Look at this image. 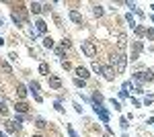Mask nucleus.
Instances as JSON below:
<instances>
[{
    "label": "nucleus",
    "mask_w": 154,
    "mask_h": 137,
    "mask_svg": "<svg viewBox=\"0 0 154 137\" xmlns=\"http://www.w3.org/2000/svg\"><path fill=\"white\" fill-rule=\"evenodd\" d=\"M82 53L95 61V57H97V47H95V43H93V41H82Z\"/></svg>",
    "instance_id": "nucleus-3"
},
{
    "label": "nucleus",
    "mask_w": 154,
    "mask_h": 137,
    "mask_svg": "<svg viewBox=\"0 0 154 137\" xmlns=\"http://www.w3.org/2000/svg\"><path fill=\"white\" fill-rule=\"evenodd\" d=\"M93 72H97V74H103V66H101L99 61H93Z\"/></svg>",
    "instance_id": "nucleus-26"
},
{
    "label": "nucleus",
    "mask_w": 154,
    "mask_h": 137,
    "mask_svg": "<svg viewBox=\"0 0 154 137\" xmlns=\"http://www.w3.org/2000/svg\"><path fill=\"white\" fill-rule=\"evenodd\" d=\"M60 64H62V68H64V70H72L70 61H66V59H62V61H60Z\"/></svg>",
    "instance_id": "nucleus-36"
},
{
    "label": "nucleus",
    "mask_w": 154,
    "mask_h": 137,
    "mask_svg": "<svg viewBox=\"0 0 154 137\" xmlns=\"http://www.w3.org/2000/svg\"><path fill=\"white\" fill-rule=\"evenodd\" d=\"M146 37H148V39H150V41H154V29H146Z\"/></svg>",
    "instance_id": "nucleus-33"
},
{
    "label": "nucleus",
    "mask_w": 154,
    "mask_h": 137,
    "mask_svg": "<svg viewBox=\"0 0 154 137\" xmlns=\"http://www.w3.org/2000/svg\"><path fill=\"white\" fill-rule=\"evenodd\" d=\"M121 137H128V135H125V133H123V135H121Z\"/></svg>",
    "instance_id": "nucleus-47"
},
{
    "label": "nucleus",
    "mask_w": 154,
    "mask_h": 137,
    "mask_svg": "<svg viewBox=\"0 0 154 137\" xmlns=\"http://www.w3.org/2000/svg\"><path fill=\"white\" fill-rule=\"evenodd\" d=\"M93 111H95V115L101 119V123H109V113H107V109H103V106H93Z\"/></svg>",
    "instance_id": "nucleus-4"
},
{
    "label": "nucleus",
    "mask_w": 154,
    "mask_h": 137,
    "mask_svg": "<svg viewBox=\"0 0 154 137\" xmlns=\"http://www.w3.org/2000/svg\"><path fill=\"white\" fill-rule=\"evenodd\" d=\"M134 88H136V86H134V82H131V80H125L123 84H121V92H125L128 96H130V90H134Z\"/></svg>",
    "instance_id": "nucleus-18"
},
{
    "label": "nucleus",
    "mask_w": 154,
    "mask_h": 137,
    "mask_svg": "<svg viewBox=\"0 0 154 137\" xmlns=\"http://www.w3.org/2000/svg\"><path fill=\"white\" fill-rule=\"evenodd\" d=\"M131 80H134V82H138L140 86H142L144 82H150V80H154V76H152V70H140V72L131 74Z\"/></svg>",
    "instance_id": "nucleus-2"
},
{
    "label": "nucleus",
    "mask_w": 154,
    "mask_h": 137,
    "mask_svg": "<svg viewBox=\"0 0 154 137\" xmlns=\"http://www.w3.org/2000/svg\"><path fill=\"white\" fill-rule=\"evenodd\" d=\"M119 127H121L123 131H128V127H130V123H128V119H125V117H121V119H119Z\"/></svg>",
    "instance_id": "nucleus-25"
},
{
    "label": "nucleus",
    "mask_w": 154,
    "mask_h": 137,
    "mask_svg": "<svg viewBox=\"0 0 154 137\" xmlns=\"http://www.w3.org/2000/svg\"><path fill=\"white\" fill-rule=\"evenodd\" d=\"M29 90H31V94H33V98H35L37 103H41V100H43V98H41V94H39V82L31 80V82H29Z\"/></svg>",
    "instance_id": "nucleus-5"
},
{
    "label": "nucleus",
    "mask_w": 154,
    "mask_h": 137,
    "mask_svg": "<svg viewBox=\"0 0 154 137\" xmlns=\"http://www.w3.org/2000/svg\"><path fill=\"white\" fill-rule=\"evenodd\" d=\"M125 21L130 23V27H131V29H136V27H138V25H136V19L131 16V12H128V14H125Z\"/></svg>",
    "instance_id": "nucleus-23"
},
{
    "label": "nucleus",
    "mask_w": 154,
    "mask_h": 137,
    "mask_svg": "<svg viewBox=\"0 0 154 137\" xmlns=\"http://www.w3.org/2000/svg\"><path fill=\"white\" fill-rule=\"evenodd\" d=\"M152 76H154V70H152Z\"/></svg>",
    "instance_id": "nucleus-48"
},
{
    "label": "nucleus",
    "mask_w": 154,
    "mask_h": 137,
    "mask_svg": "<svg viewBox=\"0 0 154 137\" xmlns=\"http://www.w3.org/2000/svg\"><path fill=\"white\" fill-rule=\"evenodd\" d=\"M2 25H4V21H2V19H0V27H2Z\"/></svg>",
    "instance_id": "nucleus-44"
},
{
    "label": "nucleus",
    "mask_w": 154,
    "mask_h": 137,
    "mask_svg": "<svg viewBox=\"0 0 154 137\" xmlns=\"http://www.w3.org/2000/svg\"><path fill=\"white\" fill-rule=\"evenodd\" d=\"M103 100H105V98H103V94H101L99 90L93 92V96H91V103H93V106H101V104H103Z\"/></svg>",
    "instance_id": "nucleus-14"
},
{
    "label": "nucleus",
    "mask_w": 154,
    "mask_h": 137,
    "mask_svg": "<svg viewBox=\"0 0 154 137\" xmlns=\"http://www.w3.org/2000/svg\"><path fill=\"white\" fill-rule=\"evenodd\" d=\"M68 16H70V21H72V23L82 25V14H80L78 10H74V8H72V10H68Z\"/></svg>",
    "instance_id": "nucleus-11"
},
{
    "label": "nucleus",
    "mask_w": 154,
    "mask_h": 137,
    "mask_svg": "<svg viewBox=\"0 0 154 137\" xmlns=\"http://www.w3.org/2000/svg\"><path fill=\"white\" fill-rule=\"evenodd\" d=\"M35 125L39 127V129H43V127L48 125V123H45V119H41V117H37V119H35Z\"/></svg>",
    "instance_id": "nucleus-27"
},
{
    "label": "nucleus",
    "mask_w": 154,
    "mask_h": 137,
    "mask_svg": "<svg viewBox=\"0 0 154 137\" xmlns=\"http://www.w3.org/2000/svg\"><path fill=\"white\" fill-rule=\"evenodd\" d=\"M150 104H152V96H150V94H148V96H146V98H144V106H150Z\"/></svg>",
    "instance_id": "nucleus-37"
},
{
    "label": "nucleus",
    "mask_w": 154,
    "mask_h": 137,
    "mask_svg": "<svg viewBox=\"0 0 154 137\" xmlns=\"http://www.w3.org/2000/svg\"><path fill=\"white\" fill-rule=\"evenodd\" d=\"M117 47H119L121 53L125 51V47H128V35H125V33H119L117 35Z\"/></svg>",
    "instance_id": "nucleus-8"
},
{
    "label": "nucleus",
    "mask_w": 154,
    "mask_h": 137,
    "mask_svg": "<svg viewBox=\"0 0 154 137\" xmlns=\"http://www.w3.org/2000/svg\"><path fill=\"white\" fill-rule=\"evenodd\" d=\"M54 45H56V43H54V39H51L49 35H45V37H43V47H48V49H54Z\"/></svg>",
    "instance_id": "nucleus-21"
},
{
    "label": "nucleus",
    "mask_w": 154,
    "mask_h": 137,
    "mask_svg": "<svg viewBox=\"0 0 154 137\" xmlns=\"http://www.w3.org/2000/svg\"><path fill=\"white\" fill-rule=\"evenodd\" d=\"M62 47H64V49H70V47H72V41L68 39V37H64V39H62Z\"/></svg>",
    "instance_id": "nucleus-28"
},
{
    "label": "nucleus",
    "mask_w": 154,
    "mask_h": 137,
    "mask_svg": "<svg viewBox=\"0 0 154 137\" xmlns=\"http://www.w3.org/2000/svg\"><path fill=\"white\" fill-rule=\"evenodd\" d=\"M134 31H136V35H138V37H142V35L146 33V29H144V27H136Z\"/></svg>",
    "instance_id": "nucleus-35"
},
{
    "label": "nucleus",
    "mask_w": 154,
    "mask_h": 137,
    "mask_svg": "<svg viewBox=\"0 0 154 137\" xmlns=\"http://www.w3.org/2000/svg\"><path fill=\"white\" fill-rule=\"evenodd\" d=\"M49 88L51 90H62V80L58 76H49Z\"/></svg>",
    "instance_id": "nucleus-13"
},
{
    "label": "nucleus",
    "mask_w": 154,
    "mask_h": 137,
    "mask_svg": "<svg viewBox=\"0 0 154 137\" xmlns=\"http://www.w3.org/2000/svg\"><path fill=\"white\" fill-rule=\"evenodd\" d=\"M11 19H12V23L17 25V27H25V23H23V19H21V14L17 10H12L11 12Z\"/></svg>",
    "instance_id": "nucleus-16"
},
{
    "label": "nucleus",
    "mask_w": 154,
    "mask_h": 137,
    "mask_svg": "<svg viewBox=\"0 0 154 137\" xmlns=\"http://www.w3.org/2000/svg\"><path fill=\"white\" fill-rule=\"evenodd\" d=\"M109 103H111V106H115V111H121V103H119V100H115V98H111Z\"/></svg>",
    "instance_id": "nucleus-31"
},
{
    "label": "nucleus",
    "mask_w": 154,
    "mask_h": 137,
    "mask_svg": "<svg viewBox=\"0 0 154 137\" xmlns=\"http://www.w3.org/2000/svg\"><path fill=\"white\" fill-rule=\"evenodd\" d=\"M84 84H86L84 80H80V78H74V86H76V88H84Z\"/></svg>",
    "instance_id": "nucleus-30"
},
{
    "label": "nucleus",
    "mask_w": 154,
    "mask_h": 137,
    "mask_svg": "<svg viewBox=\"0 0 154 137\" xmlns=\"http://www.w3.org/2000/svg\"><path fill=\"white\" fill-rule=\"evenodd\" d=\"M27 111H29V106H27V104H25L23 100H21V103H17V104H14V113H17V115H25Z\"/></svg>",
    "instance_id": "nucleus-17"
},
{
    "label": "nucleus",
    "mask_w": 154,
    "mask_h": 137,
    "mask_svg": "<svg viewBox=\"0 0 154 137\" xmlns=\"http://www.w3.org/2000/svg\"><path fill=\"white\" fill-rule=\"evenodd\" d=\"M29 10L33 12V14H41V12H43V4H41V2H31V4H29Z\"/></svg>",
    "instance_id": "nucleus-15"
},
{
    "label": "nucleus",
    "mask_w": 154,
    "mask_h": 137,
    "mask_svg": "<svg viewBox=\"0 0 154 137\" xmlns=\"http://www.w3.org/2000/svg\"><path fill=\"white\" fill-rule=\"evenodd\" d=\"M2 45H4V39H2V37H0V47H2Z\"/></svg>",
    "instance_id": "nucleus-42"
},
{
    "label": "nucleus",
    "mask_w": 154,
    "mask_h": 137,
    "mask_svg": "<svg viewBox=\"0 0 154 137\" xmlns=\"http://www.w3.org/2000/svg\"><path fill=\"white\" fill-rule=\"evenodd\" d=\"M115 76H117V74H115V70L111 68V66H103V78H105L107 82H113Z\"/></svg>",
    "instance_id": "nucleus-6"
},
{
    "label": "nucleus",
    "mask_w": 154,
    "mask_h": 137,
    "mask_svg": "<svg viewBox=\"0 0 154 137\" xmlns=\"http://www.w3.org/2000/svg\"><path fill=\"white\" fill-rule=\"evenodd\" d=\"M39 74H41V76H49V74H51L48 64H39Z\"/></svg>",
    "instance_id": "nucleus-22"
},
{
    "label": "nucleus",
    "mask_w": 154,
    "mask_h": 137,
    "mask_svg": "<svg viewBox=\"0 0 154 137\" xmlns=\"http://www.w3.org/2000/svg\"><path fill=\"white\" fill-rule=\"evenodd\" d=\"M8 59H11V61H17V53L11 51V53H8Z\"/></svg>",
    "instance_id": "nucleus-40"
},
{
    "label": "nucleus",
    "mask_w": 154,
    "mask_h": 137,
    "mask_svg": "<svg viewBox=\"0 0 154 137\" xmlns=\"http://www.w3.org/2000/svg\"><path fill=\"white\" fill-rule=\"evenodd\" d=\"M54 106H56V111H58V113H64V106H62V100H56V103H54Z\"/></svg>",
    "instance_id": "nucleus-32"
},
{
    "label": "nucleus",
    "mask_w": 154,
    "mask_h": 137,
    "mask_svg": "<svg viewBox=\"0 0 154 137\" xmlns=\"http://www.w3.org/2000/svg\"><path fill=\"white\" fill-rule=\"evenodd\" d=\"M35 33H37V35H43V37H45V33H48V23L39 19V21L35 23Z\"/></svg>",
    "instance_id": "nucleus-9"
},
{
    "label": "nucleus",
    "mask_w": 154,
    "mask_h": 137,
    "mask_svg": "<svg viewBox=\"0 0 154 137\" xmlns=\"http://www.w3.org/2000/svg\"><path fill=\"white\" fill-rule=\"evenodd\" d=\"M74 111H76L78 115H82V106H80L78 103H74Z\"/></svg>",
    "instance_id": "nucleus-39"
},
{
    "label": "nucleus",
    "mask_w": 154,
    "mask_h": 137,
    "mask_svg": "<svg viewBox=\"0 0 154 137\" xmlns=\"http://www.w3.org/2000/svg\"><path fill=\"white\" fill-rule=\"evenodd\" d=\"M134 92H136V94H144V92H146V90H144L142 86H140V84H138V86H136V88H134Z\"/></svg>",
    "instance_id": "nucleus-38"
},
{
    "label": "nucleus",
    "mask_w": 154,
    "mask_h": 137,
    "mask_svg": "<svg viewBox=\"0 0 154 137\" xmlns=\"http://www.w3.org/2000/svg\"><path fill=\"white\" fill-rule=\"evenodd\" d=\"M144 49V43L142 41H134V53H131V61H136L138 55H140V51Z\"/></svg>",
    "instance_id": "nucleus-12"
},
{
    "label": "nucleus",
    "mask_w": 154,
    "mask_h": 137,
    "mask_svg": "<svg viewBox=\"0 0 154 137\" xmlns=\"http://www.w3.org/2000/svg\"><path fill=\"white\" fill-rule=\"evenodd\" d=\"M93 14L101 19V16L105 14V6H101V4H93Z\"/></svg>",
    "instance_id": "nucleus-19"
},
{
    "label": "nucleus",
    "mask_w": 154,
    "mask_h": 137,
    "mask_svg": "<svg viewBox=\"0 0 154 137\" xmlns=\"http://www.w3.org/2000/svg\"><path fill=\"white\" fill-rule=\"evenodd\" d=\"M4 127H6L8 133H14V131H21L23 123H17V121H4Z\"/></svg>",
    "instance_id": "nucleus-7"
},
{
    "label": "nucleus",
    "mask_w": 154,
    "mask_h": 137,
    "mask_svg": "<svg viewBox=\"0 0 154 137\" xmlns=\"http://www.w3.org/2000/svg\"><path fill=\"white\" fill-rule=\"evenodd\" d=\"M148 125H154V117H150V119H148Z\"/></svg>",
    "instance_id": "nucleus-41"
},
{
    "label": "nucleus",
    "mask_w": 154,
    "mask_h": 137,
    "mask_svg": "<svg viewBox=\"0 0 154 137\" xmlns=\"http://www.w3.org/2000/svg\"><path fill=\"white\" fill-rule=\"evenodd\" d=\"M64 53H66V49H64V47H56V55L60 57V61H62V57H64Z\"/></svg>",
    "instance_id": "nucleus-29"
},
{
    "label": "nucleus",
    "mask_w": 154,
    "mask_h": 137,
    "mask_svg": "<svg viewBox=\"0 0 154 137\" xmlns=\"http://www.w3.org/2000/svg\"><path fill=\"white\" fill-rule=\"evenodd\" d=\"M17 94H19V98L23 100L25 96H27V86H25V84H19V86H17Z\"/></svg>",
    "instance_id": "nucleus-20"
},
{
    "label": "nucleus",
    "mask_w": 154,
    "mask_h": 137,
    "mask_svg": "<svg viewBox=\"0 0 154 137\" xmlns=\"http://www.w3.org/2000/svg\"><path fill=\"white\" fill-rule=\"evenodd\" d=\"M0 68H2V72H4V74H12L11 64H6V61H2V64H0Z\"/></svg>",
    "instance_id": "nucleus-24"
},
{
    "label": "nucleus",
    "mask_w": 154,
    "mask_h": 137,
    "mask_svg": "<svg viewBox=\"0 0 154 137\" xmlns=\"http://www.w3.org/2000/svg\"><path fill=\"white\" fill-rule=\"evenodd\" d=\"M150 8H152V10H154V4H150Z\"/></svg>",
    "instance_id": "nucleus-46"
},
{
    "label": "nucleus",
    "mask_w": 154,
    "mask_h": 137,
    "mask_svg": "<svg viewBox=\"0 0 154 137\" xmlns=\"http://www.w3.org/2000/svg\"><path fill=\"white\" fill-rule=\"evenodd\" d=\"M111 68L115 70V74H123L128 68V55L125 53H117L111 57Z\"/></svg>",
    "instance_id": "nucleus-1"
},
{
    "label": "nucleus",
    "mask_w": 154,
    "mask_h": 137,
    "mask_svg": "<svg viewBox=\"0 0 154 137\" xmlns=\"http://www.w3.org/2000/svg\"><path fill=\"white\" fill-rule=\"evenodd\" d=\"M74 72H76V78H80V80H88V78H91V74H88V70L86 68H82V66H78V68L74 70Z\"/></svg>",
    "instance_id": "nucleus-10"
},
{
    "label": "nucleus",
    "mask_w": 154,
    "mask_h": 137,
    "mask_svg": "<svg viewBox=\"0 0 154 137\" xmlns=\"http://www.w3.org/2000/svg\"><path fill=\"white\" fill-rule=\"evenodd\" d=\"M33 137H43V135H41V133H35V135H33Z\"/></svg>",
    "instance_id": "nucleus-43"
},
{
    "label": "nucleus",
    "mask_w": 154,
    "mask_h": 137,
    "mask_svg": "<svg viewBox=\"0 0 154 137\" xmlns=\"http://www.w3.org/2000/svg\"><path fill=\"white\" fill-rule=\"evenodd\" d=\"M0 137H6V135H4V133H2V131H0Z\"/></svg>",
    "instance_id": "nucleus-45"
},
{
    "label": "nucleus",
    "mask_w": 154,
    "mask_h": 137,
    "mask_svg": "<svg viewBox=\"0 0 154 137\" xmlns=\"http://www.w3.org/2000/svg\"><path fill=\"white\" fill-rule=\"evenodd\" d=\"M66 129H68V135H70V137H78V133L74 131V127H72V125H68Z\"/></svg>",
    "instance_id": "nucleus-34"
}]
</instances>
